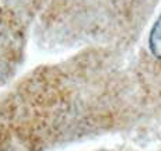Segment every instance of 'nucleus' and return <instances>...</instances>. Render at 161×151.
Returning <instances> with one entry per match:
<instances>
[{"label":"nucleus","instance_id":"f257e3e1","mask_svg":"<svg viewBox=\"0 0 161 151\" xmlns=\"http://www.w3.org/2000/svg\"><path fill=\"white\" fill-rule=\"evenodd\" d=\"M148 48L154 57L161 60V15L154 23L148 36Z\"/></svg>","mask_w":161,"mask_h":151}]
</instances>
